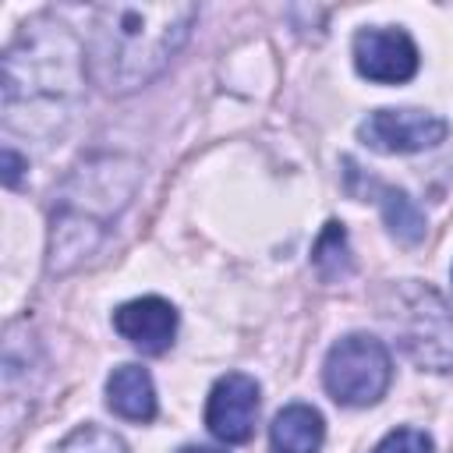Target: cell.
Wrapping results in <instances>:
<instances>
[{
  "label": "cell",
  "mask_w": 453,
  "mask_h": 453,
  "mask_svg": "<svg viewBox=\"0 0 453 453\" xmlns=\"http://www.w3.org/2000/svg\"><path fill=\"white\" fill-rule=\"evenodd\" d=\"M53 453H127V442L103 425H81L71 435H64L53 446Z\"/></svg>",
  "instance_id": "14"
},
{
  "label": "cell",
  "mask_w": 453,
  "mask_h": 453,
  "mask_svg": "<svg viewBox=\"0 0 453 453\" xmlns=\"http://www.w3.org/2000/svg\"><path fill=\"white\" fill-rule=\"evenodd\" d=\"M195 18L198 7L180 0L96 7L85 46L88 78L110 96H127L149 85L188 42Z\"/></svg>",
  "instance_id": "2"
},
{
  "label": "cell",
  "mask_w": 453,
  "mask_h": 453,
  "mask_svg": "<svg viewBox=\"0 0 453 453\" xmlns=\"http://www.w3.org/2000/svg\"><path fill=\"white\" fill-rule=\"evenodd\" d=\"M85 50L64 21L39 14L21 25L4 57V124L21 134H50L71 117L85 85Z\"/></svg>",
  "instance_id": "1"
},
{
  "label": "cell",
  "mask_w": 453,
  "mask_h": 453,
  "mask_svg": "<svg viewBox=\"0 0 453 453\" xmlns=\"http://www.w3.org/2000/svg\"><path fill=\"white\" fill-rule=\"evenodd\" d=\"M347 180L354 184H365V195H372L382 209V219L389 226V234L400 241V244H418L425 237V212L414 205V198L403 191V188H393V184H379L372 177H361V170L354 163H347Z\"/></svg>",
  "instance_id": "10"
},
{
  "label": "cell",
  "mask_w": 453,
  "mask_h": 453,
  "mask_svg": "<svg viewBox=\"0 0 453 453\" xmlns=\"http://www.w3.org/2000/svg\"><path fill=\"white\" fill-rule=\"evenodd\" d=\"M372 453H432V439L421 428H393Z\"/></svg>",
  "instance_id": "15"
},
{
  "label": "cell",
  "mask_w": 453,
  "mask_h": 453,
  "mask_svg": "<svg viewBox=\"0 0 453 453\" xmlns=\"http://www.w3.org/2000/svg\"><path fill=\"white\" fill-rule=\"evenodd\" d=\"M113 329L142 354H163L177 336V308L156 294L134 297L113 311Z\"/></svg>",
  "instance_id": "9"
},
{
  "label": "cell",
  "mask_w": 453,
  "mask_h": 453,
  "mask_svg": "<svg viewBox=\"0 0 453 453\" xmlns=\"http://www.w3.org/2000/svg\"><path fill=\"white\" fill-rule=\"evenodd\" d=\"M106 407L124 421H152L156 418V386L142 365H120L106 379Z\"/></svg>",
  "instance_id": "11"
},
{
  "label": "cell",
  "mask_w": 453,
  "mask_h": 453,
  "mask_svg": "<svg viewBox=\"0 0 453 453\" xmlns=\"http://www.w3.org/2000/svg\"><path fill=\"white\" fill-rule=\"evenodd\" d=\"M326 439L322 414L308 403L283 407L269 425V453H319Z\"/></svg>",
  "instance_id": "12"
},
{
  "label": "cell",
  "mask_w": 453,
  "mask_h": 453,
  "mask_svg": "<svg viewBox=\"0 0 453 453\" xmlns=\"http://www.w3.org/2000/svg\"><path fill=\"white\" fill-rule=\"evenodd\" d=\"M177 453H223V449H212V446H184Z\"/></svg>",
  "instance_id": "17"
},
{
  "label": "cell",
  "mask_w": 453,
  "mask_h": 453,
  "mask_svg": "<svg viewBox=\"0 0 453 453\" xmlns=\"http://www.w3.org/2000/svg\"><path fill=\"white\" fill-rule=\"evenodd\" d=\"M389 322L396 326L400 350L425 372H453V311L421 283L396 287Z\"/></svg>",
  "instance_id": "4"
},
{
  "label": "cell",
  "mask_w": 453,
  "mask_h": 453,
  "mask_svg": "<svg viewBox=\"0 0 453 453\" xmlns=\"http://www.w3.org/2000/svg\"><path fill=\"white\" fill-rule=\"evenodd\" d=\"M134 173L138 170L131 163L113 159V156L74 170V177L67 180L53 209V230H50V269L53 273H67L71 265H78L85 255L96 251L110 216L127 205L131 191H117L106 198H96V195L117 188L120 177H134Z\"/></svg>",
  "instance_id": "3"
},
{
  "label": "cell",
  "mask_w": 453,
  "mask_h": 453,
  "mask_svg": "<svg viewBox=\"0 0 453 453\" xmlns=\"http://www.w3.org/2000/svg\"><path fill=\"white\" fill-rule=\"evenodd\" d=\"M255 418H258V382L244 372L219 375L205 400V428L219 442L241 446L251 439Z\"/></svg>",
  "instance_id": "7"
},
{
  "label": "cell",
  "mask_w": 453,
  "mask_h": 453,
  "mask_svg": "<svg viewBox=\"0 0 453 453\" xmlns=\"http://www.w3.org/2000/svg\"><path fill=\"white\" fill-rule=\"evenodd\" d=\"M311 265L319 269L322 280H340L350 273V248H347V230L343 223H326L315 248H311Z\"/></svg>",
  "instance_id": "13"
},
{
  "label": "cell",
  "mask_w": 453,
  "mask_h": 453,
  "mask_svg": "<svg viewBox=\"0 0 453 453\" xmlns=\"http://www.w3.org/2000/svg\"><path fill=\"white\" fill-rule=\"evenodd\" d=\"M322 382L329 396L343 407L379 403L393 382V361L379 336L350 333L336 340L322 365Z\"/></svg>",
  "instance_id": "5"
},
{
  "label": "cell",
  "mask_w": 453,
  "mask_h": 453,
  "mask_svg": "<svg viewBox=\"0 0 453 453\" xmlns=\"http://www.w3.org/2000/svg\"><path fill=\"white\" fill-rule=\"evenodd\" d=\"M354 67L379 85H400L418 74V46L403 28H361L354 35Z\"/></svg>",
  "instance_id": "8"
},
{
  "label": "cell",
  "mask_w": 453,
  "mask_h": 453,
  "mask_svg": "<svg viewBox=\"0 0 453 453\" xmlns=\"http://www.w3.org/2000/svg\"><path fill=\"white\" fill-rule=\"evenodd\" d=\"M18 180H21V156L11 145H4V184L18 188Z\"/></svg>",
  "instance_id": "16"
},
{
  "label": "cell",
  "mask_w": 453,
  "mask_h": 453,
  "mask_svg": "<svg viewBox=\"0 0 453 453\" xmlns=\"http://www.w3.org/2000/svg\"><path fill=\"white\" fill-rule=\"evenodd\" d=\"M449 124L428 110H375L357 124V138L375 152H421L446 142Z\"/></svg>",
  "instance_id": "6"
}]
</instances>
